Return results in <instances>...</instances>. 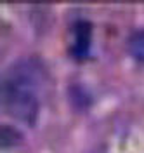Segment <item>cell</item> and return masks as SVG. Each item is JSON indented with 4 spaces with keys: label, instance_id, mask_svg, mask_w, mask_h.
Returning a JSON list of instances; mask_svg holds the SVG:
<instances>
[{
    "label": "cell",
    "instance_id": "obj_2",
    "mask_svg": "<svg viewBox=\"0 0 144 153\" xmlns=\"http://www.w3.org/2000/svg\"><path fill=\"white\" fill-rule=\"evenodd\" d=\"M92 44V28L85 19L77 21L71 26V40H69V52L75 59H85L90 52Z\"/></svg>",
    "mask_w": 144,
    "mask_h": 153
},
{
    "label": "cell",
    "instance_id": "obj_4",
    "mask_svg": "<svg viewBox=\"0 0 144 153\" xmlns=\"http://www.w3.org/2000/svg\"><path fill=\"white\" fill-rule=\"evenodd\" d=\"M21 134L12 129L10 125H2V148H7L10 144H18Z\"/></svg>",
    "mask_w": 144,
    "mask_h": 153
},
{
    "label": "cell",
    "instance_id": "obj_1",
    "mask_svg": "<svg viewBox=\"0 0 144 153\" xmlns=\"http://www.w3.org/2000/svg\"><path fill=\"white\" fill-rule=\"evenodd\" d=\"M2 108L14 120L33 125L40 110L38 73L31 63L21 61L2 78Z\"/></svg>",
    "mask_w": 144,
    "mask_h": 153
},
{
    "label": "cell",
    "instance_id": "obj_3",
    "mask_svg": "<svg viewBox=\"0 0 144 153\" xmlns=\"http://www.w3.org/2000/svg\"><path fill=\"white\" fill-rule=\"evenodd\" d=\"M127 49L137 63L144 65V28L135 30L127 38Z\"/></svg>",
    "mask_w": 144,
    "mask_h": 153
}]
</instances>
